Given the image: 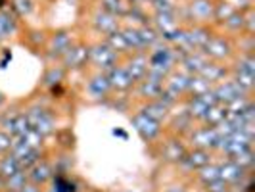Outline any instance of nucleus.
Here are the masks:
<instances>
[{
  "label": "nucleus",
  "mask_w": 255,
  "mask_h": 192,
  "mask_svg": "<svg viewBox=\"0 0 255 192\" xmlns=\"http://www.w3.org/2000/svg\"><path fill=\"white\" fill-rule=\"evenodd\" d=\"M221 141H223V137L217 131V127L200 125V127H192V131H188V142H190L192 148H202V150L217 152Z\"/></svg>",
  "instance_id": "obj_5"
},
{
  "label": "nucleus",
  "mask_w": 255,
  "mask_h": 192,
  "mask_svg": "<svg viewBox=\"0 0 255 192\" xmlns=\"http://www.w3.org/2000/svg\"><path fill=\"white\" fill-rule=\"evenodd\" d=\"M108 81H110V85H112V90H117V92H127L134 87V81H132V77L128 75L127 67L123 65V62H119V64L112 67L108 73Z\"/></svg>",
  "instance_id": "obj_20"
},
{
  "label": "nucleus",
  "mask_w": 255,
  "mask_h": 192,
  "mask_svg": "<svg viewBox=\"0 0 255 192\" xmlns=\"http://www.w3.org/2000/svg\"><path fill=\"white\" fill-rule=\"evenodd\" d=\"M192 192H204V191H202V189H200V191H192Z\"/></svg>",
  "instance_id": "obj_41"
},
{
  "label": "nucleus",
  "mask_w": 255,
  "mask_h": 192,
  "mask_svg": "<svg viewBox=\"0 0 255 192\" xmlns=\"http://www.w3.org/2000/svg\"><path fill=\"white\" fill-rule=\"evenodd\" d=\"M207 60L211 62H230L234 56H236V46L232 42V38L227 35H221V33H211L209 40L205 42V46L202 48Z\"/></svg>",
  "instance_id": "obj_3"
},
{
  "label": "nucleus",
  "mask_w": 255,
  "mask_h": 192,
  "mask_svg": "<svg viewBox=\"0 0 255 192\" xmlns=\"http://www.w3.org/2000/svg\"><path fill=\"white\" fill-rule=\"evenodd\" d=\"M219 164V177L223 183H227L230 189H236V187H240L246 177H248V171L240 167L236 162H232V160H221L217 162Z\"/></svg>",
  "instance_id": "obj_8"
},
{
  "label": "nucleus",
  "mask_w": 255,
  "mask_h": 192,
  "mask_svg": "<svg viewBox=\"0 0 255 192\" xmlns=\"http://www.w3.org/2000/svg\"><path fill=\"white\" fill-rule=\"evenodd\" d=\"M17 192H42V189L40 187H37V185H33V183H27L23 189H19Z\"/></svg>",
  "instance_id": "obj_38"
},
{
  "label": "nucleus",
  "mask_w": 255,
  "mask_h": 192,
  "mask_svg": "<svg viewBox=\"0 0 255 192\" xmlns=\"http://www.w3.org/2000/svg\"><path fill=\"white\" fill-rule=\"evenodd\" d=\"M90 23H92V27H94V31L96 33H100V35H110V33H114V31H117L119 27H121V19L119 17H115V15H112V13L104 12L102 8H94V12H92V15H90Z\"/></svg>",
  "instance_id": "obj_13"
},
{
  "label": "nucleus",
  "mask_w": 255,
  "mask_h": 192,
  "mask_svg": "<svg viewBox=\"0 0 255 192\" xmlns=\"http://www.w3.org/2000/svg\"><path fill=\"white\" fill-rule=\"evenodd\" d=\"M98 8H102L104 12L112 13V15L119 17V19H121L128 10L125 0H98Z\"/></svg>",
  "instance_id": "obj_30"
},
{
  "label": "nucleus",
  "mask_w": 255,
  "mask_h": 192,
  "mask_svg": "<svg viewBox=\"0 0 255 192\" xmlns=\"http://www.w3.org/2000/svg\"><path fill=\"white\" fill-rule=\"evenodd\" d=\"M215 4L217 0H186L180 15L188 19L190 25H209L215 21Z\"/></svg>",
  "instance_id": "obj_2"
},
{
  "label": "nucleus",
  "mask_w": 255,
  "mask_h": 192,
  "mask_svg": "<svg viewBox=\"0 0 255 192\" xmlns=\"http://www.w3.org/2000/svg\"><path fill=\"white\" fill-rule=\"evenodd\" d=\"M207 56L202 50H188L179 54V69H182L188 75H200L202 69L207 65Z\"/></svg>",
  "instance_id": "obj_12"
},
{
  "label": "nucleus",
  "mask_w": 255,
  "mask_h": 192,
  "mask_svg": "<svg viewBox=\"0 0 255 192\" xmlns=\"http://www.w3.org/2000/svg\"><path fill=\"white\" fill-rule=\"evenodd\" d=\"M73 42H75V37H73V33H71V31H65V29L64 31H56L54 35H50L48 42H46L48 56H50V58H58V60H62L65 52L73 46Z\"/></svg>",
  "instance_id": "obj_11"
},
{
  "label": "nucleus",
  "mask_w": 255,
  "mask_h": 192,
  "mask_svg": "<svg viewBox=\"0 0 255 192\" xmlns=\"http://www.w3.org/2000/svg\"><path fill=\"white\" fill-rule=\"evenodd\" d=\"M104 42H106L117 56H128V54H130V50H128V46H127V40H125V35H123V31H121V27H119L117 31H114V33L106 35V37H104Z\"/></svg>",
  "instance_id": "obj_26"
},
{
  "label": "nucleus",
  "mask_w": 255,
  "mask_h": 192,
  "mask_svg": "<svg viewBox=\"0 0 255 192\" xmlns=\"http://www.w3.org/2000/svg\"><path fill=\"white\" fill-rule=\"evenodd\" d=\"M128 8H140V10H148V0H125Z\"/></svg>",
  "instance_id": "obj_36"
},
{
  "label": "nucleus",
  "mask_w": 255,
  "mask_h": 192,
  "mask_svg": "<svg viewBox=\"0 0 255 192\" xmlns=\"http://www.w3.org/2000/svg\"><path fill=\"white\" fill-rule=\"evenodd\" d=\"M85 92H87V96L92 98V100H104V98H108L110 92H112V85L108 81V75L102 73V71H94L87 79V83H85Z\"/></svg>",
  "instance_id": "obj_10"
},
{
  "label": "nucleus",
  "mask_w": 255,
  "mask_h": 192,
  "mask_svg": "<svg viewBox=\"0 0 255 192\" xmlns=\"http://www.w3.org/2000/svg\"><path fill=\"white\" fill-rule=\"evenodd\" d=\"M27 121H29V127L33 131H37L38 135L42 137H48L56 131V117L52 114L48 108H42V106H33L25 110Z\"/></svg>",
  "instance_id": "obj_6"
},
{
  "label": "nucleus",
  "mask_w": 255,
  "mask_h": 192,
  "mask_svg": "<svg viewBox=\"0 0 255 192\" xmlns=\"http://www.w3.org/2000/svg\"><path fill=\"white\" fill-rule=\"evenodd\" d=\"M221 25H223V29H225L227 33H232V35L242 33L244 35V27H246V23H244V12H238V10H236L234 13H230L225 21H221Z\"/></svg>",
  "instance_id": "obj_31"
},
{
  "label": "nucleus",
  "mask_w": 255,
  "mask_h": 192,
  "mask_svg": "<svg viewBox=\"0 0 255 192\" xmlns=\"http://www.w3.org/2000/svg\"><path fill=\"white\" fill-rule=\"evenodd\" d=\"M89 64V46L83 42H73V46L64 54L62 65L65 69H81Z\"/></svg>",
  "instance_id": "obj_17"
},
{
  "label": "nucleus",
  "mask_w": 255,
  "mask_h": 192,
  "mask_svg": "<svg viewBox=\"0 0 255 192\" xmlns=\"http://www.w3.org/2000/svg\"><path fill=\"white\" fill-rule=\"evenodd\" d=\"M186 150H188V146L180 141L179 137H171V139H167V141L159 146V158H161L163 162H167V164L179 166L180 160H182L184 154H186Z\"/></svg>",
  "instance_id": "obj_15"
},
{
  "label": "nucleus",
  "mask_w": 255,
  "mask_h": 192,
  "mask_svg": "<svg viewBox=\"0 0 255 192\" xmlns=\"http://www.w3.org/2000/svg\"><path fill=\"white\" fill-rule=\"evenodd\" d=\"M27 183H29V179H27V171H19L17 175H13V177L4 181V191L17 192L19 189H23Z\"/></svg>",
  "instance_id": "obj_33"
},
{
  "label": "nucleus",
  "mask_w": 255,
  "mask_h": 192,
  "mask_svg": "<svg viewBox=\"0 0 255 192\" xmlns=\"http://www.w3.org/2000/svg\"><path fill=\"white\" fill-rule=\"evenodd\" d=\"M196 179L202 185V189L221 181V177H219V164L217 162H211V164H207V166L202 167V169H198V171H196Z\"/></svg>",
  "instance_id": "obj_29"
},
{
  "label": "nucleus",
  "mask_w": 255,
  "mask_h": 192,
  "mask_svg": "<svg viewBox=\"0 0 255 192\" xmlns=\"http://www.w3.org/2000/svg\"><path fill=\"white\" fill-rule=\"evenodd\" d=\"M229 119V108H227V104H213L209 110H207V114L204 115V119L200 121L202 125H207V127H219L221 123H225Z\"/></svg>",
  "instance_id": "obj_23"
},
{
  "label": "nucleus",
  "mask_w": 255,
  "mask_h": 192,
  "mask_svg": "<svg viewBox=\"0 0 255 192\" xmlns=\"http://www.w3.org/2000/svg\"><path fill=\"white\" fill-rule=\"evenodd\" d=\"M65 69L62 64H52L48 69H46V73L42 77V87L44 89H56L62 81L65 79Z\"/></svg>",
  "instance_id": "obj_27"
},
{
  "label": "nucleus",
  "mask_w": 255,
  "mask_h": 192,
  "mask_svg": "<svg viewBox=\"0 0 255 192\" xmlns=\"http://www.w3.org/2000/svg\"><path fill=\"white\" fill-rule=\"evenodd\" d=\"M213 162V152L211 150H202V148H188L186 154H184V158L180 160L179 167L182 169H186V171H198V169H202L205 167L207 164H211Z\"/></svg>",
  "instance_id": "obj_14"
},
{
  "label": "nucleus",
  "mask_w": 255,
  "mask_h": 192,
  "mask_svg": "<svg viewBox=\"0 0 255 192\" xmlns=\"http://www.w3.org/2000/svg\"><path fill=\"white\" fill-rule=\"evenodd\" d=\"M35 8V0H12V12L17 15H29Z\"/></svg>",
  "instance_id": "obj_34"
},
{
  "label": "nucleus",
  "mask_w": 255,
  "mask_h": 192,
  "mask_svg": "<svg viewBox=\"0 0 255 192\" xmlns=\"http://www.w3.org/2000/svg\"><path fill=\"white\" fill-rule=\"evenodd\" d=\"M211 90H213L217 102H221V104H232L234 100H238V98L248 96L246 92H242V89H240L230 77H227L225 81H221V83H217V85H213V89Z\"/></svg>",
  "instance_id": "obj_16"
},
{
  "label": "nucleus",
  "mask_w": 255,
  "mask_h": 192,
  "mask_svg": "<svg viewBox=\"0 0 255 192\" xmlns=\"http://www.w3.org/2000/svg\"><path fill=\"white\" fill-rule=\"evenodd\" d=\"M211 89H213V85H211V83H207L204 77L192 75L190 77V85H188V94H186V98H188V96H202V94L209 92Z\"/></svg>",
  "instance_id": "obj_32"
},
{
  "label": "nucleus",
  "mask_w": 255,
  "mask_h": 192,
  "mask_svg": "<svg viewBox=\"0 0 255 192\" xmlns=\"http://www.w3.org/2000/svg\"><path fill=\"white\" fill-rule=\"evenodd\" d=\"M4 191V181H2V177H0V192Z\"/></svg>",
  "instance_id": "obj_40"
},
{
  "label": "nucleus",
  "mask_w": 255,
  "mask_h": 192,
  "mask_svg": "<svg viewBox=\"0 0 255 192\" xmlns=\"http://www.w3.org/2000/svg\"><path fill=\"white\" fill-rule=\"evenodd\" d=\"M123 65L127 67L128 75L132 77V81L136 85L140 79L148 75V54L146 52H130L125 58Z\"/></svg>",
  "instance_id": "obj_18"
},
{
  "label": "nucleus",
  "mask_w": 255,
  "mask_h": 192,
  "mask_svg": "<svg viewBox=\"0 0 255 192\" xmlns=\"http://www.w3.org/2000/svg\"><path fill=\"white\" fill-rule=\"evenodd\" d=\"M130 121H132V127L134 131L140 135V139L144 142H155L161 137V131H163V123L155 121L153 117L146 114V112H134L130 115Z\"/></svg>",
  "instance_id": "obj_7"
},
{
  "label": "nucleus",
  "mask_w": 255,
  "mask_h": 192,
  "mask_svg": "<svg viewBox=\"0 0 255 192\" xmlns=\"http://www.w3.org/2000/svg\"><path fill=\"white\" fill-rule=\"evenodd\" d=\"M6 102V98H4V94H2V92H0V106H2V104Z\"/></svg>",
  "instance_id": "obj_39"
},
{
  "label": "nucleus",
  "mask_w": 255,
  "mask_h": 192,
  "mask_svg": "<svg viewBox=\"0 0 255 192\" xmlns=\"http://www.w3.org/2000/svg\"><path fill=\"white\" fill-rule=\"evenodd\" d=\"M6 192H10V191H6Z\"/></svg>",
  "instance_id": "obj_42"
},
{
  "label": "nucleus",
  "mask_w": 255,
  "mask_h": 192,
  "mask_svg": "<svg viewBox=\"0 0 255 192\" xmlns=\"http://www.w3.org/2000/svg\"><path fill=\"white\" fill-rule=\"evenodd\" d=\"M146 54H148V73L153 77L165 79L179 65V54H177V50L171 44L163 42V40H159Z\"/></svg>",
  "instance_id": "obj_1"
},
{
  "label": "nucleus",
  "mask_w": 255,
  "mask_h": 192,
  "mask_svg": "<svg viewBox=\"0 0 255 192\" xmlns=\"http://www.w3.org/2000/svg\"><path fill=\"white\" fill-rule=\"evenodd\" d=\"M19 171H25V169L19 166L17 158H15L12 152L0 158V177H2V181H6V179H10V177H13V175H17Z\"/></svg>",
  "instance_id": "obj_28"
},
{
  "label": "nucleus",
  "mask_w": 255,
  "mask_h": 192,
  "mask_svg": "<svg viewBox=\"0 0 255 192\" xmlns=\"http://www.w3.org/2000/svg\"><path fill=\"white\" fill-rule=\"evenodd\" d=\"M0 129L6 131V133L12 135V137H17V135H21V133L29 131L31 127H29V121H27L25 112H17V110H13V112H8V114L2 117Z\"/></svg>",
  "instance_id": "obj_19"
},
{
  "label": "nucleus",
  "mask_w": 255,
  "mask_h": 192,
  "mask_svg": "<svg viewBox=\"0 0 255 192\" xmlns=\"http://www.w3.org/2000/svg\"><path fill=\"white\" fill-rule=\"evenodd\" d=\"M15 29H17L15 13L12 10H8V8L0 10V42L12 37L13 33H15Z\"/></svg>",
  "instance_id": "obj_25"
},
{
  "label": "nucleus",
  "mask_w": 255,
  "mask_h": 192,
  "mask_svg": "<svg viewBox=\"0 0 255 192\" xmlns=\"http://www.w3.org/2000/svg\"><path fill=\"white\" fill-rule=\"evenodd\" d=\"M27 179H29V183H33L37 187H44L46 183H50L54 179V167H52L48 160L40 158L37 164H33L27 169Z\"/></svg>",
  "instance_id": "obj_21"
},
{
  "label": "nucleus",
  "mask_w": 255,
  "mask_h": 192,
  "mask_svg": "<svg viewBox=\"0 0 255 192\" xmlns=\"http://www.w3.org/2000/svg\"><path fill=\"white\" fill-rule=\"evenodd\" d=\"M230 75V67H227L225 64H221V62H207L204 69H202V73L200 77H204L207 83H211V85H217L221 81H225L227 77Z\"/></svg>",
  "instance_id": "obj_22"
},
{
  "label": "nucleus",
  "mask_w": 255,
  "mask_h": 192,
  "mask_svg": "<svg viewBox=\"0 0 255 192\" xmlns=\"http://www.w3.org/2000/svg\"><path fill=\"white\" fill-rule=\"evenodd\" d=\"M163 83H165V79H159V77H153V75H148L140 79L132 89L136 90V96L144 100V102H150V100H155V98H159V94L163 92Z\"/></svg>",
  "instance_id": "obj_9"
},
{
  "label": "nucleus",
  "mask_w": 255,
  "mask_h": 192,
  "mask_svg": "<svg viewBox=\"0 0 255 192\" xmlns=\"http://www.w3.org/2000/svg\"><path fill=\"white\" fill-rule=\"evenodd\" d=\"M163 192H188V189L184 185H180V183H175V185H169Z\"/></svg>",
  "instance_id": "obj_37"
},
{
  "label": "nucleus",
  "mask_w": 255,
  "mask_h": 192,
  "mask_svg": "<svg viewBox=\"0 0 255 192\" xmlns=\"http://www.w3.org/2000/svg\"><path fill=\"white\" fill-rule=\"evenodd\" d=\"M12 146H13V137L0 129V158L12 152Z\"/></svg>",
  "instance_id": "obj_35"
},
{
  "label": "nucleus",
  "mask_w": 255,
  "mask_h": 192,
  "mask_svg": "<svg viewBox=\"0 0 255 192\" xmlns=\"http://www.w3.org/2000/svg\"><path fill=\"white\" fill-rule=\"evenodd\" d=\"M119 62H121V56H117L104 40H98L92 46H89V64L94 65L96 71L108 73Z\"/></svg>",
  "instance_id": "obj_4"
},
{
  "label": "nucleus",
  "mask_w": 255,
  "mask_h": 192,
  "mask_svg": "<svg viewBox=\"0 0 255 192\" xmlns=\"http://www.w3.org/2000/svg\"><path fill=\"white\" fill-rule=\"evenodd\" d=\"M142 112H146V114L150 115V117H153L155 121H159V123H163L167 117H169V114H171V106L169 104H165L161 98H155V100H150V102H144V106L140 108Z\"/></svg>",
  "instance_id": "obj_24"
}]
</instances>
